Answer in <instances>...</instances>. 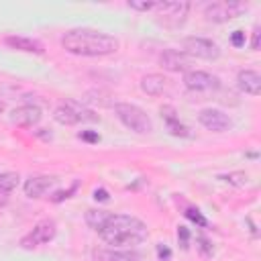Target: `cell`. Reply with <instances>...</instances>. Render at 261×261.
Wrapping results in <instances>:
<instances>
[{"mask_svg": "<svg viewBox=\"0 0 261 261\" xmlns=\"http://www.w3.org/2000/svg\"><path fill=\"white\" fill-rule=\"evenodd\" d=\"M96 232L112 249L135 247L147 241L149 237V228L141 218L133 214H120V212H110Z\"/></svg>", "mask_w": 261, "mask_h": 261, "instance_id": "obj_1", "label": "cell"}, {"mask_svg": "<svg viewBox=\"0 0 261 261\" xmlns=\"http://www.w3.org/2000/svg\"><path fill=\"white\" fill-rule=\"evenodd\" d=\"M61 47L80 57H104L118 51L120 43L116 37L96 31V29H71L63 33Z\"/></svg>", "mask_w": 261, "mask_h": 261, "instance_id": "obj_2", "label": "cell"}, {"mask_svg": "<svg viewBox=\"0 0 261 261\" xmlns=\"http://www.w3.org/2000/svg\"><path fill=\"white\" fill-rule=\"evenodd\" d=\"M53 120L63 126H73L77 122H98L100 114L77 100H65L53 110Z\"/></svg>", "mask_w": 261, "mask_h": 261, "instance_id": "obj_3", "label": "cell"}, {"mask_svg": "<svg viewBox=\"0 0 261 261\" xmlns=\"http://www.w3.org/2000/svg\"><path fill=\"white\" fill-rule=\"evenodd\" d=\"M114 114L116 118L126 126L130 128L133 133H139V135H149L153 130V120L149 118V114L137 106V104H130V102H118L114 104Z\"/></svg>", "mask_w": 261, "mask_h": 261, "instance_id": "obj_4", "label": "cell"}, {"mask_svg": "<svg viewBox=\"0 0 261 261\" xmlns=\"http://www.w3.org/2000/svg\"><path fill=\"white\" fill-rule=\"evenodd\" d=\"M153 16H157V22L167 27V29H177L184 24L188 12H190V2L188 0H169V2H155L153 6Z\"/></svg>", "mask_w": 261, "mask_h": 261, "instance_id": "obj_5", "label": "cell"}, {"mask_svg": "<svg viewBox=\"0 0 261 261\" xmlns=\"http://www.w3.org/2000/svg\"><path fill=\"white\" fill-rule=\"evenodd\" d=\"M243 12H247V4L245 2H237V0H218V2H210L204 6V16L208 22H228L237 16H241Z\"/></svg>", "mask_w": 261, "mask_h": 261, "instance_id": "obj_6", "label": "cell"}, {"mask_svg": "<svg viewBox=\"0 0 261 261\" xmlns=\"http://www.w3.org/2000/svg\"><path fill=\"white\" fill-rule=\"evenodd\" d=\"M55 237H57V224H55V220L45 218V220H39L24 237H20L18 245H20V249L31 251V249H37L41 245L51 243Z\"/></svg>", "mask_w": 261, "mask_h": 261, "instance_id": "obj_7", "label": "cell"}, {"mask_svg": "<svg viewBox=\"0 0 261 261\" xmlns=\"http://www.w3.org/2000/svg\"><path fill=\"white\" fill-rule=\"evenodd\" d=\"M181 51L188 57H196V59H206V61H216L220 57V47L206 37H186L181 41Z\"/></svg>", "mask_w": 261, "mask_h": 261, "instance_id": "obj_8", "label": "cell"}, {"mask_svg": "<svg viewBox=\"0 0 261 261\" xmlns=\"http://www.w3.org/2000/svg\"><path fill=\"white\" fill-rule=\"evenodd\" d=\"M184 86L190 92H216L220 88V80L210 71L190 69L184 73Z\"/></svg>", "mask_w": 261, "mask_h": 261, "instance_id": "obj_9", "label": "cell"}, {"mask_svg": "<svg viewBox=\"0 0 261 261\" xmlns=\"http://www.w3.org/2000/svg\"><path fill=\"white\" fill-rule=\"evenodd\" d=\"M198 122H200L204 128L212 130V133H224V130H228V128L232 126L230 116H228L226 112L218 110V108H204V110H200Z\"/></svg>", "mask_w": 261, "mask_h": 261, "instance_id": "obj_10", "label": "cell"}, {"mask_svg": "<svg viewBox=\"0 0 261 261\" xmlns=\"http://www.w3.org/2000/svg\"><path fill=\"white\" fill-rule=\"evenodd\" d=\"M159 65L171 73H179V71L186 73V71H190L192 59L181 49H163L159 55Z\"/></svg>", "mask_w": 261, "mask_h": 261, "instance_id": "obj_11", "label": "cell"}, {"mask_svg": "<svg viewBox=\"0 0 261 261\" xmlns=\"http://www.w3.org/2000/svg\"><path fill=\"white\" fill-rule=\"evenodd\" d=\"M55 181H57L55 175H31L22 186L24 196L31 200H39L55 186Z\"/></svg>", "mask_w": 261, "mask_h": 261, "instance_id": "obj_12", "label": "cell"}, {"mask_svg": "<svg viewBox=\"0 0 261 261\" xmlns=\"http://www.w3.org/2000/svg\"><path fill=\"white\" fill-rule=\"evenodd\" d=\"M41 116H43V112H41V108L35 106V104H24V106H18V108H14V110L10 112L12 124L22 126V128H31V126L39 124Z\"/></svg>", "mask_w": 261, "mask_h": 261, "instance_id": "obj_13", "label": "cell"}, {"mask_svg": "<svg viewBox=\"0 0 261 261\" xmlns=\"http://www.w3.org/2000/svg\"><path fill=\"white\" fill-rule=\"evenodd\" d=\"M159 114H161V118H163V122H165V126H167V130H169L171 137H181V139L192 137V130L179 120L177 110H175L173 106H169V104L161 106V108H159Z\"/></svg>", "mask_w": 261, "mask_h": 261, "instance_id": "obj_14", "label": "cell"}, {"mask_svg": "<svg viewBox=\"0 0 261 261\" xmlns=\"http://www.w3.org/2000/svg\"><path fill=\"white\" fill-rule=\"evenodd\" d=\"M4 45L16 51H24V53H35V55H43L45 47L41 41L31 39V37H22V35H8L4 37Z\"/></svg>", "mask_w": 261, "mask_h": 261, "instance_id": "obj_15", "label": "cell"}, {"mask_svg": "<svg viewBox=\"0 0 261 261\" xmlns=\"http://www.w3.org/2000/svg\"><path fill=\"white\" fill-rule=\"evenodd\" d=\"M237 86L241 92L249 96H259L261 94V75L255 69H241L237 73Z\"/></svg>", "mask_w": 261, "mask_h": 261, "instance_id": "obj_16", "label": "cell"}, {"mask_svg": "<svg viewBox=\"0 0 261 261\" xmlns=\"http://www.w3.org/2000/svg\"><path fill=\"white\" fill-rule=\"evenodd\" d=\"M94 261H141V255L126 249H96L92 253Z\"/></svg>", "mask_w": 261, "mask_h": 261, "instance_id": "obj_17", "label": "cell"}, {"mask_svg": "<svg viewBox=\"0 0 261 261\" xmlns=\"http://www.w3.org/2000/svg\"><path fill=\"white\" fill-rule=\"evenodd\" d=\"M167 86V77L161 75V73H147L141 77V90L147 94V96H159L163 94Z\"/></svg>", "mask_w": 261, "mask_h": 261, "instance_id": "obj_18", "label": "cell"}, {"mask_svg": "<svg viewBox=\"0 0 261 261\" xmlns=\"http://www.w3.org/2000/svg\"><path fill=\"white\" fill-rule=\"evenodd\" d=\"M110 212L108 210H100V208H90V210H86V224L90 226V228H94V230H98L100 226H102V222L106 220V216H108Z\"/></svg>", "mask_w": 261, "mask_h": 261, "instance_id": "obj_19", "label": "cell"}, {"mask_svg": "<svg viewBox=\"0 0 261 261\" xmlns=\"http://www.w3.org/2000/svg\"><path fill=\"white\" fill-rule=\"evenodd\" d=\"M20 175L14 171H2L0 173V194H10L18 186Z\"/></svg>", "mask_w": 261, "mask_h": 261, "instance_id": "obj_20", "label": "cell"}, {"mask_svg": "<svg viewBox=\"0 0 261 261\" xmlns=\"http://www.w3.org/2000/svg\"><path fill=\"white\" fill-rule=\"evenodd\" d=\"M184 216L188 218V220H192L194 224H198V226H208V220H206V216L198 210V208H194V206H188L186 210H184Z\"/></svg>", "mask_w": 261, "mask_h": 261, "instance_id": "obj_21", "label": "cell"}, {"mask_svg": "<svg viewBox=\"0 0 261 261\" xmlns=\"http://www.w3.org/2000/svg\"><path fill=\"white\" fill-rule=\"evenodd\" d=\"M77 188H80V179H75L67 190H59V192H55L53 196H51V202H63V200H67V198H71L75 192H77Z\"/></svg>", "mask_w": 261, "mask_h": 261, "instance_id": "obj_22", "label": "cell"}, {"mask_svg": "<svg viewBox=\"0 0 261 261\" xmlns=\"http://www.w3.org/2000/svg\"><path fill=\"white\" fill-rule=\"evenodd\" d=\"M196 247H198V251L204 255V257H212L214 255V247H212V243L206 239V237H196Z\"/></svg>", "mask_w": 261, "mask_h": 261, "instance_id": "obj_23", "label": "cell"}, {"mask_svg": "<svg viewBox=\"0 0 261 261\" xmlns=\"http://www.w3.org/2000/svg\"><path fill=\"white\" fill-rule=\"evenodd\" d=\"M220 179L232 184V186H245L247 184V175L243 171H232V173H226V175H220Z\"/></svg>", "mask_w": 261, "mask_h": 261, "instance_id": "obj_24", "label": "cell"}, {"mask_svg": "<svg viewBox=\"0 0 261 261\" xmlns=\"http://www.w3.org/2000/svg\"><path fill=\"white\" fill-rule=\"evenodd\" d=\"M126 6L133 8V10H139V12H151L153 6H155V2H147V0H128Z\"/></svg>", "mask_w": 261, "mask_h": 261, "instance_id": "obj_25", "label": "cell"}, {"mask_svg": "<svg viewBox=\"0 0 261 261\" xmlns=\"http://www.w3.org/2000/svg\"><path fill=\"white\" fill-rule=\"evenodd\" d=\"M190 230L186 228V226H177V241H179V245H181V249H188L190 247Z\"/></svg>", "mask_w": 261, "mask_h": 261, "instance_id": "obj_26", "label": "cell"}, {"mask_svg": "<svg viewBox=\"0 0 261 261\" xmlns=\"http://www.w3.org/2000/svg\"><path fill=\"white\" fill-rule=\"evenodd\" d=\"M155 251H157V259H159V261H169V259H171V249H169L167 245L159 243V245L155 247Z\"/></svg>", "mask_w": 261, "mask_h": 261, "instance_id": "obj_27", "label": "cell"}, {"mask_svg": "<svg viewBox=\"0 0 261 261\" xmlns=\"http://www.w3.org/2000/svg\"><path fill=\"white\" fill-rule=\"evenodd\" d=\"M245 41H247V39H245V33H243V31H232V33H230V45H232V47H243Z\"/></svg>", "mask_w": 261, "mask_h": 261, "instance_id": "obj_28", "label": "cell"}, {"mask_svg": "<svg viewBox=\"0 0 261 261\" xmlns=\"http://www.w3.org/2000/svg\"><path fill=\"white\" fill-rule=\"evenodd\" d=\"M77 137L86 143H98L100 141V135L96 130H82V133H77Z\"/></svg>", "mask_w": 261, "mask_h": 261, "instance_id": "obj_29", "label": "cell"}, {"mask_svg": "<svg viewBox=\"0 0 261 261\" xmlns=\"http://www.w3.org/2000/svg\"><path fill=\"white\" fill-rule=\"evenodd\" d=\"M92 198H94L96 202H108V200H110V194H108L106 188H96L94 194H92Z\"/></svg>", "mask_w": 261, "mask_h": 261, "instance_id": "obj_30", "label": "cell"}, {"mask_svg": "<svg viewBox=\"0 0 261 261\" xmlns=\"http://www.w3.org/2000/svg\"><path fill=\"white\" fill-rule=\"evenodd\" d=\"M259 37H261V29L255 27V29H253V37H251V49H253V51L259 49Z\"/></svg>", "mask_w": 261, "mask_h": 261, "instance_id": "obj_31", "label": "cell"}, {"mask_svg": "<svg viewBox=\"0 0 261 261\" xmlns=\"http://www.w3.org/2000/svg\"><path fill=\"white\" fill-rule=\"evenodd\" d=\"M2 112H4V104L0 102V114H2Z\"/></svg>", "mask_w": 261, "mask_h": 261, "instance_id": "obj_32", "label": "cell"}]
</instances>
